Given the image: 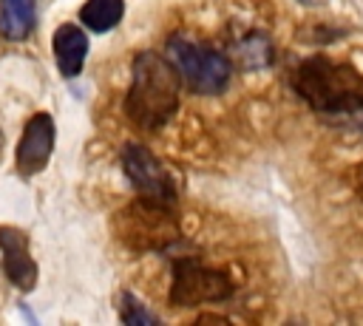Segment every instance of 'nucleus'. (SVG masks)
Listing matches in <instances>:
<instances>
[{
  "instance_id": "6e6552de",
  "label": "nucleus",
  "mask_w": 363,
  "mask_h": 326,
  "mask_svg": "<svg viewBox=\"0 0 363 326\" xmlns=\"http://www.w3.org/2000/svg\"><path fill=\"white\" fill-rule=\"evenodd\" d=\"M0 252H3L6 278L17 289L31 292L37 286V264H34L31 249H28V235L23 230H17V227L3 224L0 227Z\"/></svg>"
},
{
  "instance_id": "f257e3e1",
  "label": "nucleus",
  "mask_w": 363,
  "mask_h": 326,
  "mask_svg": "<svg viewBox=\"0 0 363 326\" xmlns=\"http://www.w3.org/2000/svg\"><path fill=\"white\" fill-rule=\"evenodd\" d=\"M292 88L320 113L363 111V74L349 62L309 57L295 68Z\"/></svg>"
},
{
  "instance_id": "ddd939ff",
  "label": "nucleus",
  "mask_w": 363,
  "mask_h": 326,
  "mask_svg": "<svg viewBox=\"0 0 363 326\" xmlns=\"http://www.w3.org/2000/svg\"><path fill=\"white\" fill-rule=\"evenodd\" d=\"M0 153H3V133H0Z\"/></svg>"
},
{
  "instance_id": "1a4fd4ad",
  "label": "nucleus",
  "mask_w": 363,
  "mask_h": 326,
  "mask_svg": "<svg viewBox=\"0 0 363 326\" xmlns=\"http://www.w3.org/2000/svg\"><path fill=\"white\" fill-rule=\"evenodd\" d=\"M85 54H88L85 31H79L71 23H65L54 31V60H57V68L62 77H77L85 65Z\"/></svg>"
},
{
  "instance_id": "f8f14e48",
  "label": "nucleus",
  "mask_w": 363,
  "mask_h": 326,
  "mask_svg": "<svg viewBox=\"0 0 363 326\" xmlns=\"http://www.w3.org/2000/svg\"><path fill=\"white\" fill-rule=\"evenodd\" d=\"M119 317L128 326H150V323H159V315L147 312L130 292H122V312H119Z\"/></svg>"
},
{
  "instance_id": "9b49d317",
  "label": "nucleus",
  "mask_w": 363,
  "mask_h": 326,
  "mask_svg": "<svg viewBox=\"0 0 363 326\" xmlns=\"http://www.w3.org/2000/svg\"><path fill=\"white\" fill-rule=\"evenodd\" d=\"M122 14H125V0H88V3L79 9L82 23H85L91 31H96V34L113 28V26L122 20Z\"/></svg>"
},
{
  "instance_id": "7ed1b4c3",
  "label": "nucleus",
  "mask_w": 363,
  "mask_h": 326,
  "mask_svg": "<svg viewBox=\"0 0 363 326\" xmlns=\"http://www.w3.org/2000/svg\"><path fill=\"white\" fill-rule=\"evenodd\" d=\"M119 238L136 249H162L179 238V221L167 201L139 196L116 218Z\"/></svg>"
},
{
  "instance_id": "423d86ee",
  "label": "nucleus",
  "mask_w": 363,
  "mask_h": 326,
  "mask_svg": "<svg viewBox=\"0 0 363 326\" xmlns=\"http://www.w3.org/2000/svg\"><path fill=\"white\" fill-rule=\"evenodd\" d=\"M122 170H125L128 181L139 190V196L173 204V198H176L173 176L167 173V167L147 147H142L136 142L125 145V150H122Z\"/></svg>"
},
{
  "instance_id": "9d476101",
  "label": "nucleus",
  "mask_w": 363,
  "mask_h": 326,
  "mask_svg": "<svg viewBox=\"0 0 363 326\" xmlns=\"http://www.w3.org/2000/svg\"><path fill=\"white\" fill-rule=\"evenodd\" d=\"M34 28V0H3L0 31L6 40H23Z\"/></svg>"
},
{
  "instance_id": "f03ea898",
  "label": "nucleus",
  "mask_w": 363,
  "mask_h": 326,
  "mask_svg": "<svg viewBox=\"0 0 363 326\" xmlns=\"http://www.w3.org/2000/svg\"><path fill=\"white\" fill-rule=\"evenodd\" d=\"M179 108V74L167 60L153 51H142L133 60V82L125 99V111L133 125L145 130L162 128Z\"/></svg>"
},
{
  "instance_id": "20e7f679",
  "label": "nucleus",
  "mask_w": 363,
  "mask_h": 326,
  "mask_svg": "<svg viewBox=\"0 0 363 326\" xmlns=\"http://www.w3.org/2000/svg\"><path fill=\"white\" fill-rule=\"evenodd\" d=\"M167 62L196 94H221L230 82V62L216 48L187 37L167 40Z\"/></svg>"
},
{
  "instance_id": "39448f33",
  "label": "nucleus",
  "mask_w": 363,
  "mask_h": 326,
  "mask_svg": "<svg viewBox=\"0 0 363 326\" xmlns=\"http://www.w3.org/2000/svg\"><path fill=\"white\" fill-rule=\"evenodd\" d=\"M233 295V283L224 272L199 264L196 258H182L173 264L170 303L173 306H199L210 300H224Z\"/></svg>"
},
{
  "instance_id": "0eeeda50",
  "label": "nucleus",
  "mask_w": 363,
  "mask_h": 326,
  "mask_svg": "<svg viewBox=\"0 0 363 326\" xmlns=\"http://www.w3.org/2000/svg\"><path fill=\"white\" fill-rule=\"evenodd\" d=\"M54 139H57L54 119L48 113H34L26 122V130H23V136L17 142V173L20 176L40 173L51 159Z\"/></svg>"
}]
</instances>
